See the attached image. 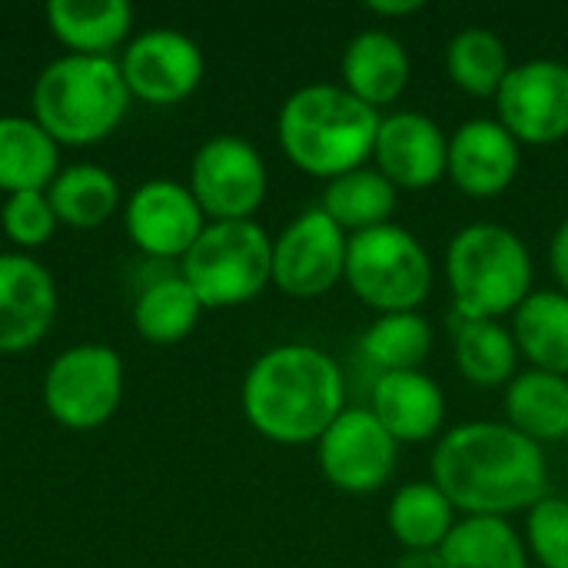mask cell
<instances>
[{"label":"cell","mask_w":568,"mask_h":568,"mask_svg":"<svg viewBox=\"0 0 568 568\" xmlns=\"http://www.w3.org/2000/svg\"><path fill=\"white\" fill-rule=\"evenodd\" d=\"M399 443L373 409H343L320 436V469L343 493H373L396 469Z\"/></svg>","instance_id":"12"},{"label":"cell","mask_w":568,"mask_h":568,"mask_svg":"<svg viewBox=\"0 0 568 568\" xmlns=\"http://www.w3.org/2000/svg\"><path fill=\"white\" fill-rule=\"evenodd\" d=\"M57 166V140L33 116H0V190L7 196L23 190H47L60 173Z\"/></svg>","instance_id":"20"},{"label":"cell","mask_w":568,"mask_h":568,"mask_svg":"<svg viewBox=\"0 0 568 568\" xmlns=\"http://www.w3.org/2000/svg\"><path fill=\"white\" fill-rule=\"evenodd\" d=\"M50 206L60 223L70 226H97L120 203V183L110 170L97 163H73L53 176L47 186Z\"/></svg>","instance_id":"27"},{"label":"cell","mask_w":568,"mask_h":568,"mask_svg":"<svg viewBox=\"0 0 568 568\" xmlns=\"http://www.w3.org/2000/svg\"><path fill=\"white\" fill-rule=\"evenodd\" d=\"M516 346L546 373H568V293L532 290L516 310Z\"/></svg>","instance_id":"24"},{"label":"cell","mask_w":568,"mask_h":568,"mask_svg":"<svg viewBox=\"0 0 568 568\" xmlns=\"http://www.w3.org/2000/svg\"><path fill=\"white\" fill-rule=\"evenodd\" d=\"M180 270L203 306H240L273 280V240L253 220H213Z\"/></svg>","instance_id":"6"},{"label":"cell","mask_w":568,"mask_h":568,"mask_svg":"<svg viewBox=\"0 0 568 568\" xmlns=\"http://www.w3.org/2000/svg\"><path fill=\"white\" fill-rule=\"evenodd\" d=\"M323 210L353 233L373 230L389 223L396 210V186L369 166H356L349 173H339L329 180L323 193Z\"/></svg>","instance_id":"26"},{"label":"cell","mask_w":568,"mask_h":568,"mask_svg":"<svg viewBox=\"0 0 568 568\" xmlns=\"http://www.w3.org/2000/svg\"><path fill=\"white\" fill-rule=\"evenodd\" d=\"M433 479L466 516L506 519L549 496L542 446L509 423L476 419L449 429L433 453Z\"/></svg>","instance_id":"1"},{"label":"cell","mask_w":568,"mask_h":568,"mask_svg":"<svg viewBox=\"0 0 568 568\" xmlns=\"http://www.w3.org/2000/svg\"><path fill=\"white\" fill-rule=\"evenodd\" d=\"M339 363L320 346L286 343L266 349L243 379V413L273 443H320L343 413Z\"/></svg>","instance_id":"2"},{"label":"cell","mask_w":568,"mask_h":568,"mask_svg":"<svg viewBox=\"0 0 568 568\" xmlns=\"http://www.w3.org/2000/svg\"><path fill=\"white\" fill-rule=\"evenodd\" d=\"M203 216L206 213L196 203L193 190L166 176L140 183L123 210L130 240L153 260L186 256L206 226Z\"/></svg>","instance_id":"14"},{"label":"cell","mask_w":568,"mask_h":568,"mask_svg":"<svg viewBox=\"0 0 568 568\" xmlns=\"http://www.w3.org/2000/svg\"><path fill=\"white\" fill-rule=\"evenodd\" d=\"M499 123L526 143H556L568 133V63L536 57L516 63L499 93Z\"/></svg>","instance_id":"11"},{"label":"cell","mask_w":568,"mask_h":568,"mask_svg":"<svg viewBox=\"0 0 568 568\" xmlns=\"http://www.w3.org/2000/svg\"><path fill=\"white\" fill-rule=\"evenodd\" d=\"M549 263H552L556 280L562 283V290L568 293V220H562V223H559V230L552 233V243H549Z\"/></svg>","instance_id":"34"},{"label":"cell","mask_w":568,"mask_h":568,"mask_svg":"<svg viewBox=\"0 0 568 568\" xmlns=\"http://www.w3.org/2000/svg\"><path fill=\"white\" fill-rule=\"evenodd\" d=\"M506 413L509 426H516L523 436L542 443H556L568 436V376L546 373V369H526L509 379L506 389Z\"/></svg>","instance_id":"21"},{"label":"cell","mask_w":568,"mask_h":568,"mask_svg":"<svg viewBox=\"0 0 568 568\" xmlns=\"http://www.w3.org/2000/svg\"><path fill=\"white\" fill-rule=\"evenodd\" d=\"M47 23L73 53L106 57L130 33L133 7L126 0H50Z\"/></svg>","instance_id":"23"},{"label":"cell","mask_w":568,"mask_h":568,"mask_svg":"<svg viewBox=\"0 0 568 568\" xmlns=\"http://www.w3.org/2000/svg\"><path fill=\"white\" fill-rule=\"evenodd\" d=\"M123 396V359L103 343L63 349L43 376V406L67 429L103 426Z\"/></svg>","instance_id":"8"},{"label":"cell","mask_w":568,"mask_h":568,"mask_svg":"<svg viewBox=\"0 0 568 568\" xmlns=\"http://www.w3.org/2000/svg\"><path fill=\"white\" fill-rule=\"evenodd\" d=\"M57 316V286L27 253H0V353H23Z\"/></svg>","instance_id":"16"},{"label":"cell","mask_w":568,"mask_h":568,"mask_svg":"<svg viewBox=\"0 0 568 568\" xmlns=\"http://www.w3.org/2000/svg\"><path fill=\"white\" fill-rule=\"evenodd\" d=\"M456 366L479 386H499L516 376V336L496 320H459L453 336Z\"/></svg>","instance_id":"28"},{"label":"cell","mask_w":568,"mask_h":568,"mask_svg":"<svg viewBox=\"0 0 568 568\" xmlns=\"http://www.w3.org/2000/svg\"><path fill=\"white\" fill-rule=\"evenodd\" d=\"M446 170L459 190L473 196H496L519 173V140L499 120H466L449 136Z\"/></svg>","instance_id":"17"},{"label":"cell","mask_w":568,"mask_h":568,"mask_svg":"<svg viewBox=\"0 0 568 568\" xmlns=\"http://www.w3.org/2000/svg\"><path fill=\"white\" fill-rule=\"evenodd\" d=\"M200 310L203 303L183 270H166L140 283L133 296V326L150 343H176L196 326Z\"/></svg>","instance_id":"22"},{"label":"cell","mask_w":568,"mask_h":568,"mask_svg":"<svg viewBox=\"0 0 568 568\" xmlns=\"http://www.w3.org/2000/svg\"><path fill=\"white\" fill-rule=\"evenodd\" d=\"M453 503L436 483H409L389 503V529L403 549H439L453 532Z\"/></svg>","instance_id":"29"},{"label":"cell","mask_w":568,"mask_h":568,"mask_svg":"<svg viewBox=\"0 0 568 568\" xmlns=\"http://www.w3.org/2000/svg\"><path fill=\"white\" fill-rule=\"evenodd\" d=\"M130 87L113 57L63 53L33 83V120L57 143H97L126 113Z\"/></svg>","instance_id":"4"},{"label":"cell","mask_w":568,"mask_h":568,"mask_svg":"<svg viewBox=\"0 0 568 568\" xmlns=\"http://www.w3.org/2000/svg\"><path fill=\"white\" fill-rule=\"evenodd\" d=\"M379 110L339 83H306L280 106V143L286 156L313 176H339L373 156Z\"/></svg>","instance_id":"3"},{"label":"cell","mask_w":568,"mask_h":568,"mask_svg":"<svg viewBox=\"0 0 568 568\" xmlns=\"http://www.w3.org/2000/svg\"><path fill=\"white\" fill-rule=\"evenodd\" d=\"M446 67L449 77L476 97H496L513 70L503 37L489 27H463L453 33L446 47Z\"/></svg>","instance_id":"30"},{"label":"cell","mask_w":568,"mask_h":568,"mask_svg":"<svg viewBox=\"0 0 568 568\" xmlns=\"http://www.w3.org/2000/svg\"><path fill=\"white\" fill-rule=\"evenodd\" d=\"M369 10L373 13H383V17H403V13L423 10V0H373Z\"/></svg>","instance_id":"36"},{"label":"cell","mask_w":568,"mask_h":568,"mask_svg":"<svg viewBox=\"0 0 568 568\" xmlns=\"http://www.w3.org/2000/svg\"><path fill=\"white\" fill-rule=\"evenodd\" d=\"M346 230L313 206L273 240V283L290 296H320L346 273Z\"/></svg>","instance_id":"10"},{"label":"cell","mask_w":568,"mask_h":568,"mask_svg":"<svg viewBox=\"0 0 568 568\" xmlns=\"http://www.w3.org/2000/svg\"><path fill=\"white\" fill-rule=\"evenodd\" d=\"M396 568H443V556L439 549H403Z\"/></svg>","instance_id":"35"},{"label":"cell","mask_w":568,"mask_h":568,"mask_svg":"<svg viewBox=\"0 0 568 568\" xmlns=\"http://www.w3.org/2000/svg\"><path fill=\"white\" fill-rule=\"evenodd\" d=\"M429 346H433V326L416 310L379 313V320L359 339L363 356L383 373L419 369V363L429 356Z\"/></svg>","instance_id":"31"},{"label":"cell","mask_w":568,"mask_h":568,"mask_svg":"<svg viewBox=\"0 0 568 568\" xmlns=\"http://www.w3.org/2000/svg\"><path fill=\"white\" fill-rule=\"evenodd\" d=\"M409 83V53L389 30H363L343 50V87L369 106L393 103Z\"/></svg>","instance_id":"19"},{"label":"cell","mask_w":568,"mask_h":568,"mask_svg":"<svg viewBox=\"0 0 568 568\" xmlns=\"http://www.w3.org/2000/svg\"><path fill=\"white\" fill-rule=\"evenodd\" d=\"M203 50L176 27H150L130 40L120 70L130 97L146 103H176L203 80Z\"/></svg>","instance_id":"13"},{"label":"cell","mask_w":568,"mask_h":568,"mask_svg":"<svg viewBox=\"0 0 568 568\" xmlns=\"http://www.w3.org/2000/svg\"><path fill=\"white\" fill-rule=\"evenodd\" d=\"M529 546L546 568H568V499L542 496L529 509Z\"/></svg>","instance_id":"33"},{"label":"cell","mask_w":568,"mask_h":568,"mask_svg":"<svg viewBox=\"0 0 568 568\" xmlns=\"http://www.w3.org/2000/svg\"><path fill=\"white\" fill-rule=\"evenodd\" d=\"M190 190L213 220H250L266 196V163L250 140L216 133L193 156Z\"/></svg>","instance_id":"9"},{"label":"cell","mask_w":568,"mask_h":568,"mask_svg":"<svg viewBox=\"0 0 568 568\" xmlns=\"http://www.w3.org/2000/svg\"><path fill=\"white\" fill-rule=\"evenodd\" d=\"M376 170L393 186L423 190L436 183L449 166V136L443 126L419 110H396L383 116L376 133Z\"/></svg>","instance_id":"15"},{"label":"cell","mask_w":568,"mask_h":568,"mask_svg":"<svg viewBox=\"0 0 568 568\" xmlns=\"http://www.w3.org/2000/svg\"><path fill=\"white\" fill-rule=\"evenodd\" d=\"M57 223H60V220H57V213H53V206H50L47 190H23V193H10V196L3 200L0 226H3V233H7L13 243L23 246V250L47 243Z\"/></svg>","instance_id":"32"},{"label":"cell","mask_w":568,"mask_h":568,"mask_svg":"<svg viewBox=\"0 0 568 568\" xmlns=\"http://www.w3.org/2000/svg\"><path fill=\"white\" fill-rule=\"evenodd\" d=\"M353 293L379 313L416 310L433 286V260L416 233L383 223L349 236L346 273Z\"/></svg>","instance_id":"7"},{"label":"cell","mask_w":568,"mask_h":568,"mask_svg":"<svg viewBox=\"0 0 568 568\" xmlns=\"http://www.w3.org/2000/svg\"><path fill=\"white\" fill-rule=\"evenodd\" d=\"M443 568H529L523 539L506 519L466 516L439 546Z\"/></svg>","instance_id":"25"},{"label":"cell","mask_w":568,"mask_h":568,"mask_svg":"<svg viewBox=\"0 0 568 568\" xmlns=\"http://www.w3.org/2000/svg\"><path fill=\"white\" fill-rule=\"evenodd\" d=\"M446 276L459 320H496L532 293V256L503 223H469L446 250Z\"/></svg>","instance_id":"5"},{"label":"cell","mask_w":568,"mask_h":568,"mask_svg":"<svg viewBox=\"0 0 568 568\" xmlns=\"http://www.w3.org/2000/svg\"><path fill=\"white\" fill-rule=\"evenodd\" d=\"M373 416L396 443H423L436 436L446 416V399L436 379L419 369L379 373L373 383Z\"/></svg>","instance_id":"18"}]
</instances>
